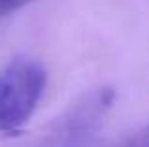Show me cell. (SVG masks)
Segmentation results:
<instances>
[{"label":"cell","mask_w":149,"mask_h":147,"mask_svg":"<svg viewBox=\"0 0 149 147\" xmlns=\"http://www.w3.org/2000/svg\"><path fill=\"white\" fill-rule=\"evenodd\" d=\"M47 85L44 64L15 57L0 70V134H17L34 115Z\"/></svg>","instance_id":"cell-1"},{"label":"cell","mask_w":149,"mask_h":147,"mask_svg":"<svg viewBox=\"0 0 149 147\" xmlns=\"http://www.w3.org/2000/svg\"><path fill=\"white\" fill-rule=\"evenodd\" d=\"M130 147H147V144H146V138L142 136V138H138V140H134Z\"/></svg>","instance_id":"cell-3"},{"label":"cell","mask_w":149,"mask_h":147,"mask_svg":"<svg viewBox=\"0 0 149 147\" xmlns=\"http://www.w3.org/2000/svg\"><path fill=\"white\" fill-rule=\"evenodd\" d=\"M32 0H0V13H11L17 11L21 8H25L26 4H30Z\"/></svg>","instance_id":"cell-2"}]
</instances>
